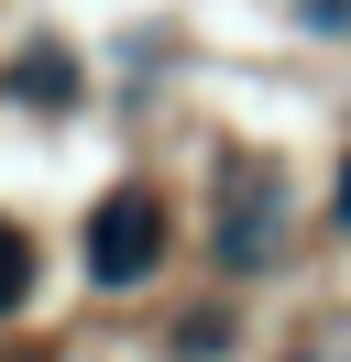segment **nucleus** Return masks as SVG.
I'll list each match as a JSON object with an SVG mask.
<instances>
[{"label":"nucleus","instance_id":"f257e3e1","mask_svg":"<svg viewBox=\"0 0 351 362\" xmlns=\"http://www.w3.org/2000/svg\"><path fill=\"white\" fill-rule=\"evenodd\" d=\"M154 264H165V198H154V187H110V198L88 209V274L121 296V286H143Z\"/></svg>","mask_w":351,"mask_h":362},{"label":"nucleus","instance_id":"f03ea898","mask_svg":"<svg viewBox=\"0 0 351 362\" xmlns=\"http://www.w3.org/2000/svg\"><path fill=\"white\" fill-rule=\"evenodd\" d=\"M22 296H33V242H22V230L0 220V318H11Z\"/></svg>","mask_w":351,"mask_h":362}]
</instances>
